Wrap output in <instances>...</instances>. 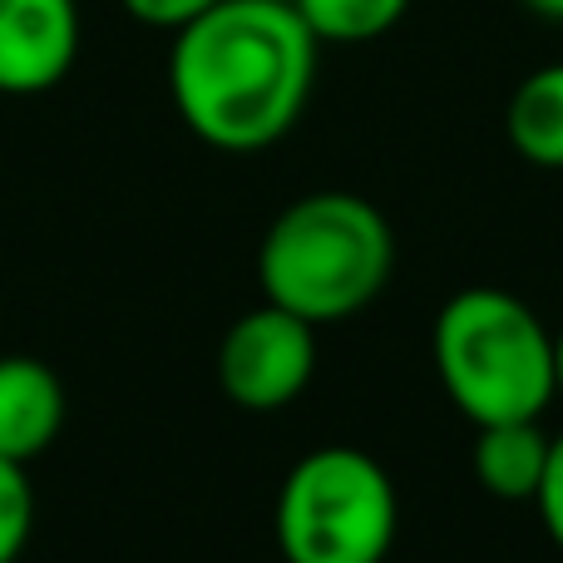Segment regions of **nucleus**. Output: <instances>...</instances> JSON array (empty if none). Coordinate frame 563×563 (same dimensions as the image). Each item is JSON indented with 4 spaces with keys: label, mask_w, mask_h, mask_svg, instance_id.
I'll return each mask as SVG.
<instances>
[{
    "label": "nucleus",
    "mask_w": 563,
    "mask_h": 563,
    "mask_svg": "<svg viewBox=\"0 0 563 563\" xmlns=\"http://www.w3.org/2000/svg\"><path fill=\"white\" fill-rule=\"evenodd\" d=\"M35 529V489L25 465L0 455V563H15Z\"/></svg>",
    "instance_id": "9b49d317"
},
{
    "label": "nucleus",
    "mask_w": 563,
    "mask_h": 563,
    "mask_svg": "<svg viewBox=\"0 0 563 563\" xmlns=\"http://www.w3.org/2000/svg\"><path fill=\"white\" fill-rule=\"evenodd\" d=\"M435 376L470 426L539 420L554 400V331L505 287H465L440 307Z\"/></svg>",
    "instance_id": "7ed1b4c3"
},
{
    "label": "nucleus",
    "mask_w": 563,
    "mask_h": 563,
    "mask_svg": "<svg viewBox=\"0 0 563 563\" xmlns=\"http://www.w3.org/2000/svg\"><path fill=\"white\" fill-rule=\"evenodd\" d=\"M65 426V386L35 356H0V455L30 465Z\"/></svg>",
    "instance_id": "0eeeda50"
},
{
    "label": "nucleus",
    "mask_w": 563,
    "mask_h": 563,
    "mask_svg": "<svg viewBox=\"0 0 563 563\" xmlns=\"http://www.w3.org/2000/svg\"><path fill=\"white\" fill-rule=\"evenodd\" d=\"M534 509H539V525H544V534L563 549V435L549 440V465H544V479H539Z\"/></svg>",
    "instance_id": "f8f14e48"
},
{
    "label": "nucleus",
    "mask_w": 563,
    "mask_h": 563,
    "mask_svg": "<svg viewBox=\"0 0 563 563\" xmlns=\"http://www.w3.org/2000/svg\"><path fill=\"white\" fill-rule=\"evenodd\" d=\"M321 45H366L406 20L410 0H291Z\"/></svg>",
    "instance_id": "9d476101"
},
{
    "label": "nucleus",
    "mask_w": 563,
    "mask_h": 563,
    "mask_svg": "<svg viewBox=\"0 0 563 563\" xmlns=\"http://www.w3.org/2000/svg\"><path fill=\"white\" fill-rule=\"evenodd\" d=\"M317 45L291 0H218L174 35L168 95L188 134L218 154H263L301 119Z\"/></svg>",
    "instance_id": "f257e3e1"
},
{
    "label": "nucleus",
    "mask_w": 563,
    "mask_h": 563,
    "mask_svg": "<svg viewBox=\"0 0 563 563\" xmlns=\"http://www.w3.org/2000/svg\"><path fill=\"white\" fill-rule=\"evenodd\" d=\"M218 0H124V10L148 30H168L178 35L184 25H194L203 10H213Z\"/></svg>",
    "instance_id": "ddd939ff"
},
{
    "label": "nucleus",
    "mask_w": 563,
    "mask_h": 563,
    "mask_svg": "<svg viewBox=\"0 0 563 563\" xmlns=\"http://www.w3.org/2000/svg\"><path fill=\"white\" fill-rule=\"evenodd\" d=\"M396 233L361 194H307L282 208L257 247L263 297L307 317L311 327L346 321L386 291Z\"/></svg>",
    "instance_id": "f03ea898"
},
{
    "label": "nucleus",
    "mask_w": 563,
    "mask_h": 563,
    "mask_svg": "<svg viewBox=\"0 0 563 563\" xmlns=\"http://www.w3.org/2000/svg\"><path fill=\"white\" fill-rule=\"evenodd\" d=\"M505 134L525 164L563 168V59L519 79L505 109Z\"/></svg>",
    "instance_id": "1a4fd4ad"
},
{
    "label": "nucleus",
    "mask_w": 563,
    "mask_h": 563,
    "mask_svg": "<svg viewBox=\"0 0 563 563\" xmlns=\"http://www.w3.org/2000/svg\"><path fill=\"white\" fill-rule=\"evenodd\" d=\"M396 529V485L356 445L311 450L277 489V549L287 563H386Z\"/></svg>",
    "instance_id": "20e7f679"
},
{
    "label": "nucleus",
    "mask_w": 563,
    "mask_h": 563,
    "mask_svg": "<svg viewBox=\"0 0 563 563\" xmlns=\"http://www.w3.org/2000/svg\"><path fill=\"white\" fill-rule=\"evenodd\" d=\"M79 59L75 0H0V95H45Z\"/></svg>",
    "instance_id": "423d86ee"
},
{
    "label": "nucleus",
    "mask_w": 563,
    "mask_h": 563,
    "mask_svg": "<svg viewBox=\"0 0 563 563\" xmlns=\"http://www.w3.org/2000/svg\"><path fill=\"white\" fill-rule=\"evenodd\" d=\"M475 479L505 505H534L539 479L549 465V435L539 420H495L475 426V450H470Z\"/></svg>",
    "instance_id": "6e6552de"
},
{
    "label": "nucleus",
    "mask_w": 563,
    "mask_h": 563,
    "mask_svg": "<svg viewBox=\"0 0 563 563\" xmlns=\"http://www.w3.org/2000/svg\"><path fill=\"white\" fill-rule=\"evenodd\" d=\"M525 10H534L539 20H554V25H563V0H519Z\"/></svg>",
    "instance_id": "4468645a"
},
{
    "label": "nucleus",
    "mask_w": 563,
    "mask_h": 563,
    "mask_svg": "<svg viewBox=\"0 0 563 563\" xmlns=\"http://www.w3.org/2000/svg\"><path fill=\"white\" fill-rule=\"evenodd\" d=\"M554 396H563V327L554 331Z\"/></svg>",
    "instance_id": "2eb2a0df"
},
{
    "label": "nucleus",
    "mask_w": 563,
    "mask_h": 563,
    "mask_svg": "<svg viewBox=\"0 0 563 563\" xmlns=\"http://www.w3.org/2000/svg\"><path fill=\"white\" fill-rule=\"evenodd\" d=\"M317 376V327L297 311L263 301L238 317L218 346V380L243 410H282Z\"/></svg>",
    "instance_id": "39448f33"
}]
</instances>
